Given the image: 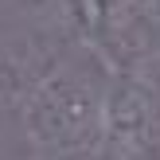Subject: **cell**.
I'll list each match as a JSON object with an SVG mask.
<instances>
[{
  "label": "cell",
  "instance_id": "obj_1",
  "mask_svg": "<svg viewBox=\"0 0 160 160\" xmlns=\"http://www.w3.org/2000/svg\"><path fill=\"white\" fill-rule=\"evenodd\" d=\"M102 98L106 90L78 67H55L23 102V125L39 152L62 160L102 152Z\"/></svg>",
  "mask_w": 160,
  "mask_h": 160
},
{
  "label": "cell",
  "instance_id": "obj_2",
  "mask_svg": "<svg viewBox=\"0 0 160 160\" xmlns=\"http://www.w3.org/2000/svg\"><path fill=\"white\" fill-rule=\"evenodd\" d=\"M117 35L125 51L145 59H160V0H117Z\"/></svg>",
  "mask_w": 160,
  "mask_h": 160
},
{
  "label": "cell",
  "instance_id": "obj_3",
  "mask_svg": "<svg viewBox=\"0 0 160 160\" xmlns=\"http://www.w3.org/2000/svg\"><path fill=\"white\" fill-rule=\"evenodd\" d=\"M28 160H62V156H51V152H39V156H28Z\"/></svg>",
  "mask_w": 160,
  "mask_h": 160
}]
</instances>
